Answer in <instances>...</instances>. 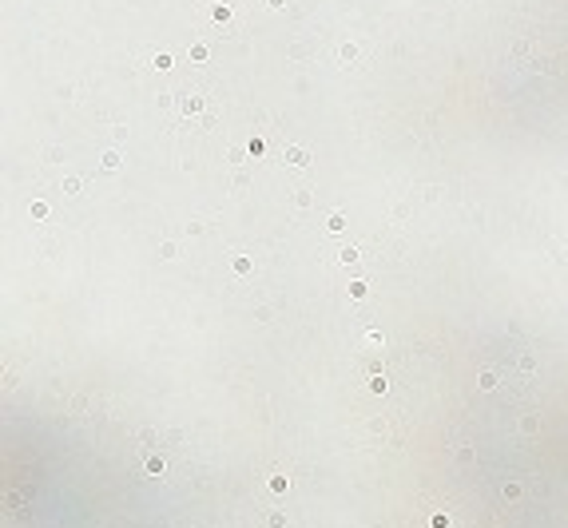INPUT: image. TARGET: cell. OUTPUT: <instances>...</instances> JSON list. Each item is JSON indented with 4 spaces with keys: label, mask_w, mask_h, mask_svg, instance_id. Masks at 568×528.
<instances>
[{
    "label": "cell",
    "mask_w": 568,
    "mask_h": 528,
    "mask_svg": "<svg viewBox=\"0 0 568 528\" xmlns=\"http://www.w3.org/2000/svg\"><path fill=\"white\" fill-rule=\"evenodd\" d=\"M326 226H330V230H342V226H346V219H342V215H330V223H326Z\"/></svg>",
    "instance_id": "3"
},
{
    "label": "cell",
    "mask_w": 568,
    "mask_h": 528,
    "mask_svg": "<svg viewBox=\"0 0 568 528\" xmlns=\"http://www.w3.org/2000/svg\"><path fill=\"white\" fill-rule=\"evenodd\" d=\"M338 56H342V60H354V56H358V48H354V44H342V52H338Z\"/></svg>",
    "instance_id": "2"
},
{
    "label": "cell",
    "mask_w": 568,
    "mask_h": 528,
    "mask_svg": "<svg viewBox=\"0 0 568 528\" xmlns=\"http://www.w3.org/2000/svg\"><path fill=\"white\" fill-rule=\"evenodd\" d=\"M286 163H294V167H302V163H306V151H302V147H290V151H286Z\"/></svg>",
    "instance_id": "1"
},
{
    "label": "cell",
    "mask_w": 568,
    "mask_h": 528,
    "mask_svg": "<svg viewBox=\"0 0 568 528\" xmlns=\"http://www.w3.org/2000/svg\"><path fill=\"white\" fill-rule=\"evenodd\" d=\"M271 4H274V8H282V4H286V0H271Z\"/></svg>",
    "instance_id": "4"
}]
</instances>
